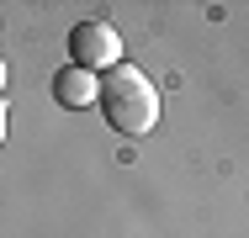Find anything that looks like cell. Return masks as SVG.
Listing matches in <instances>:
<instances>
[{
  "instance_id": "cell-5",
  "label": "cell",
  "mask_w": 249,
  "mask_h": 238,
  "mask_svg": "<svg viewBox=\"0 0 249 238\" xmlns=\"http://www.w3.org/2000/svg\"><path fill=\"white\" fill-rule=\"evenodd\" d=\"M0 90H5V64H0Z\"/></svg>"
},
{
  "instance_id": "cell-1",
  "label": "cell",
  "mask_w": 249,
  "mask_h": 238,
  "mask_svg": "<svg viewBox=\"0 0 249 238\" xmlns=\"http://www.w3.org/2000/svg\"><path fill=\"white\" fill-rule=\"evenodd\" d=\"M96 106L122 138H149L159 127V90L133 64H117V69H106V80H96Z\"/></svg>"
},
{
  "instance_id": "cell-2",
  "label": "cell",
  "mask_w": 249,
  "mask_h": 238,
  "mask_svg": "<svg viewBox=\"0 0 249 238\" xmlns=\"http://www.w3.org/2000/svg\"><path fill=\"white\" fill-rule=\"evenodd\" d=\"M69 53H74V69L96 74V69H117L122 64V37L111 21H80L69 32Z\"/></svg>"
},
{
  "instance_id": "cell-4",
  "label": "cell",
  "mask_w": 249,
  "mask_h": 238,
  "mask_svg": "<svg viewBox=\"0 0 249 238\" xmlns=\"http://www.w3.org/2000/svg\"><path fill=\"white\" fill-rule=\"evenodd\" d=\"M0 143H5V101H0Z\"/></svg>"
},
{
  "instance_id": "cell-3",
  "label": "cell",
  "mask_w": 249,
  "mask_h": 238,
  "mask_svg": "<svg viewBox=\"0 0 249 238\" xmlns=\"http://www.w3.org/2000/svg\"><path fill=\"white\" fill-rule=\"evenodd\" d=\"M53 101L58 106H69V111H85L90 101H96V74H85V69H58L53 74Z\"/></svg>"
}]
</instances>
